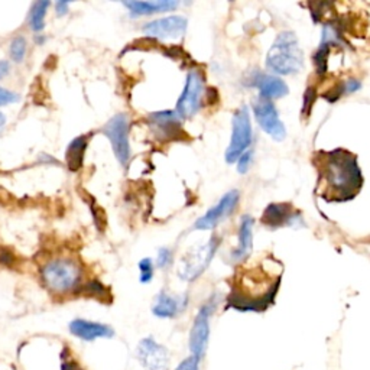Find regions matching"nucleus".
Listing matches in <instances>:
<instances>
[{"label":"nucleus","instance_id":"nucleus-22","mask_svg":"<svg viewBox=\"0 0 370 370\" xmlns=\"http://www.w3.org/2000/svg\"><path fill=\"white\" fill-rule=\"evenodd\" d=\"M49 6H51V2H47V0H39V2L32 3L28 13V25L34 32L41 34L44 31L45 18H47Z\"/></svg>","mask_w":370,"mask_h":370},{"label":"nucleus","instance_id":"nucleus-31","mask_svg":"<svg viewBox=\"0 0 370 370\" xmlns=\"http://www.w3.org/2000/svg\"><path fill=\"white\" fill-rule=\"evenodd\" d=\"M200 369V359L190 356L188 359H185L175 370H198Z\"/></svg>","mask_w":370,"mask_h":370},{"label":"nucleus","instance_id":"nucleus-2","mask_svg":"<svg viewBox=\"0 0 370 370\" xmlns=\"http://www.w3.org/2000/svg\"><path fill=\"white\" fill-rule=\"evenodd\" d=\"M245 289H233L229 298V308L242 312H262L272 306L281 284V273H268L263 269H258L245 276ZM242 286V288H243Z\"/></svg>","mask_w":370,"mask_h":370},{"label":"nucleus","instance_id":"nucleus-3","mask_svg":"<svg viewBox=\"0 0 370 370\" xmlns=\"http://www.w3.org/2000/svg\"><path fill=\"white\" fill-rule=\"evenodd\" d=\"M267 67L280 75H295L304 70V52L294 32L278 34L267 54Z\"/></svg>","mask_w":370,"mask_h":370},{"label":"nucleus","instance_id":"nucleus-36","mask_svg":"<svg viewBox=\"0 0 370 370\" xmlns=\"http://www.w3.org/2000/svg\"><path fill=\"white\" fill-rule=\"evenodd\" d=\"M35 42H36L38 45H44V44L47 42V36H45V35H41V34L35 35Z\"/></svg>","mask_w":370,"mask_h":370},{"label":"nucleus","instance_id":"nucleus-4","mask_svg":"<svg viewBox=\"0 0 370 370\" xmlns=\"http://www.w3.org/2000/svg\"><path fill=\"white\" fill-rule=\"evenodd\" d=\"M41 278L52 294L64 295L80 285L83 269L73 259L58 258L45 263L41 269Z\"/></svg>","mask_w":370,"mask_h":370},{"label":"nucleus","instance_id":"nucleus-5","mask_svg":"<svg viewBox=\"0 0 370 370\" xmlns=\"http://www.w3.org/2000/svg\"><path fill=\"white\" fill-rule=\"evenodd\" d=\"M220 243V237L213 234L204 245L191 247L178 263L177 273L181 280L185 282L197 281L207 271L211 260L214 259Z\"/></svg>","mask_w":370,"mask_h":370},{"label":"nucleus","instance_id":"nucleus-20","mask_svg":"<svg viewBox=\"0 0 370 370\" xmlns=\"http://www.w3.org/2000/svg\"><path fill=\"white\" fill-rule=\"evenodd\" d=\"M123 6L129 10V15L132 18H140L151 16L155 15V13L173 12L180 6V2H175V0H152V2L132 0V2H123Z\"/></svg>","mask_w":370,"mask_h":370},{"label":"nucleus","instance_id":"nucleus-8","mask_svg":"<svg viewBox=\"0 0 370 370\" xmlns=\"http://www.w3.org/2000/svg\"><path fill=\"white\" fill-rule=\"evenodd\" d=\"M206 95L204 75L200 70H191L185 78L181 96L178 97L175 112L181 119H190L200 112Z\"/></svg>","mask_w":370,"mask_h":370},{"label":"nucleus","instance_id":"nucleus-21","mask_svg":"<svg viewBox=\"0 0 370 370\" xmlns=\"http://www.w3.org/2000/svg\"><path fill=\"white\" fill-rule=\"evenodd\" d=\"M88 147V136L80 135L74 138L65 151V164H67L71 173H77L84 164V156Z\"/></svg>","mask_w":370,"mask_h":370},{"label":"nucleus","instance_id":"nucleus-12","mask_svg":"<svg viewBox=\"0 0 370 370\" xmlns=\"http://www.w3.org/2000/svg\"><path fill=\"white\" fill-rule=\"evenodd\" d=\"M188 21L181 15H169L160 19L151 21L142 26L143 34L155 38L162 39V41H173V39H180L187 32Z\"/></svg>","mask_w":370,"mask_h":370},{"label":"nucleus","instance_id":"nucleus-25","mask_svg":"<svg viewBox=\"0 0 370 370\" xmlns=\"http://www.w3.org/2000/svg\"><path fill=\"white\" fill-rule=\"evenodd\" d=\"M330 51H332V48L325 47V45H319V48H317V51H315L312 61L315 65V73L319 75H324L327 71Z\"/></svg>","mask_w":370,"mask_h":370},{"label":"nucleus","instance_id":"nucleus-9","mask_svg":"<svg viewBox=\"0 0 370 370\" xmlns=\"http://www.w3.org/2000/svg\"><path fill=\"white\" fill-rule=\"evenodd\" d=\"M217 307V298L211 297L201 308L198 310L191 332H190V350L191 356L197 359H203L207 352L208 338H210V319Z\"/></svg>","mask_w":370,"mask_h":370},{"label":"nucleus","instance_id":"nucleus-15","mask_svg":"<svg viewBox=\"0 0 370 370\" xmlns=\"http://www.w3.org/2000/svg\"><path fill=\"white\" fill-rule=\"evenodd\" d=\"M138 359L147 370H168V350L153 338H143L138 346Z\"/></svg>","mask_w":370,"mask_h":370},{"label":"nucleus","instance_id":"nucleus-10","mask_svg":"<svg viewBox=\"0 0 370 370\" xmlns=\"http://www.w3.org/2000/svg\"><path fill=\"white\" fill-rule=\"evenodd\" d=\"M252 110L259 127L268 134L273 140L281 142L286 136V129L281 121L275 104L271 100L256 97L252 101Z\"/></svg>","mask_w":370,"mask_h":370},{"label":"nucleus","instance_id":"nucleus-37","mask_svg":"<svg viewBox=\"0 0 370 370\" xmlns=\"http://www.w3.org/2000/svg\"><path fill=\"white\" fill-rule=\"evenodd\" d=\"M5 125H6V116L2 112H0V132L3 130Z\"/></svg>","mask_w":370,"mask_h":370},{"label":"nucleus","instance_id":"nucleus-24","mask_svg":"<svg viewBox=\"0 0 370 370\" xmlns=\"http://www.w3.org/2000/svg\"><path fill=\"white\" fill-rule=\"evenodd\" d=\"M360 88H362L360 80H358V78H347V80L341 82V84H338L333 91H330L333 95V97L330 99V103L338 100L341 96L353 95V92H356Z\"/></svg>","mask_w":370,"mask_h":370},{"label":"nucleus","instance_id":"nucleus-13","mask_svg":"<svg viewBox=\"0 0 370 370\" xmlns=\"http://www.w3.org/2000/svg\"><path fill=\"white\" fill-rule=\"evenodd\" d=\"M262 223L269 229H280L284 226L295 227L301 226L302 216L288 203H272L263 211Z\"/></svg>","mask_w":370,"mask_h":370},{"label":"nucleus","instance_id":"nucleus-16","mask_svg":"<svg viewBox=\"0 0 370 370\" xmlns=\"http://www.w3.org/2000/svg\"><path fill=\"white\" fill-rule=\"evenodd\" d=\"M149 125L162 139H177L182 130V119L175 110H161L149 114Z\"/></svg>","mask_w":370,"mask_h":370},{"label":"nucleus","instance_id":"nucleus-23","mask_svg":"<svg viewBox=\"0 0 370 370\" xmlns=\"http://www.w3.org/2000/svg\"><path fill=\"white\" fill-rule=\"evenodd\" d=\"M26 52H28V41L22 35H18L12 39V42L9 45V57L13 62L21 64L23 62Z\"/></svg>","mask_w":370,"mask_h":370},{"label":"nucleus","instance_id":"nucleus-18","mask_svg":"<svg viewBox=\"0 0 370 370\" xmlns=\"http://www.w3.org/2000/svg\"><path fill=\"white\" fill-rule=\"evenodd\" d=\"M188 307V295H171L165 291H161L156 295L152 306V312L158 319H174Z\"/></svg>","mask_w":370,"mask_h":370},{"label":"nucleus","instance_id":"nucleus-27","mask_svg":"<svg viewBox=\"0 0 370 370\" xmlns=\"http://www.w3.org/2000/svg\"><path fill=\"white\" fill-rule=\"evenodd\" d=\"M174 262V254L173 250L169 247H160L156 252V258H155V268L158 269H166L171 265H173Z\"/></svg>","mask_w":370,"mask_h":370},{"label":"nucleus","instance_id":"nucleus-1","mask_svg":"<svg viewBox=\"0 0 370 370\" xmlns=\"http://www.w3.org/2000/svg\"><path fill=\"white\" fill-rule=\"evenodd\" d=\"M319 173V190L327 201H349L363 187V175L358 156L347 149L320 151L314 155Z\"/></svg>","mask_w":370,"mask_h":370},{"label":"nucleus","instance_id":"nucleus-7","mask_svg":"<svg viewBox=\"0 0 370 370\" xmlns=\"http://www.w3.org/2000/svg\"><path fill=\"white\" fill-rule=\"evenodd\" d=\"M101 132L103 135L109 139L117 162L122 166H127L132 155L129 140L130 134L129 116L126 113L114 114L110 121L103 126Z\"/></svg>","mask_w":370,"mask_h":370},{"label":"nucleus","instance_id":"nucleus-19","mask_svg":"<svg viewBox=\"0 0 370 370\" xmlns=\"http://www.w3.org/2000/svg\"><path fill=\"white\" fill-rule=\"evenodd\" d=\"M70 332L73 336L82 338L84 341H92L97 338H109L113 336V328L96 323V321H88L83 319H77L70 323Z\"/></svg>","mask_w":370,"mask_h":370},{"label":"nucleus","instance_id":"nucleus-14","mask_svg":"<svg viewBox=\"0 0 370 370\" xmlns=\"http://www.w3.org/2000/svg\"><path fill=\"white\" fill-rule=\"evenodd\" d=\"M246 83L250 87L258 88L259 97L271 100V101L275 99H282L289 92L286 83L282 80V78L273 74L255 71L249 75Z\"/></svg>","mask_w":370,"mask_h":370},{"label":"nucleus","instance_id":"nucleus-30","mask_svg":"<svg viewBox=\"0 0 370 370\" xmlns=\"http://www.w3.org/2000/svg\"><path fill=\"white\" fill-rule=\"evenodd\" d=\"M315 101V88L308 87L306 91V96H304V106H302V114L304 117H308L312 104Z\"/></svg>","mask_w":370,"mask_h":370},{"label":"nucleus","instance_id":"nucleus-29","mask_svg":"<svg viewBox=\"0 0 370 370\" xmlns=\"http://www.w3.org/2000/svg\"><path fill=\"white\" fill-rule=\"evenodd\" d=\"M16 101H19L18 92L10 91L5 87H0V108H3V106H10Z\"/></svg>","mask_w":370,"mask_h":370},{"label":"nucleus","instance_id":"nucleus-6","mask_svg":"<svg viewBox=\"0 0 370 370\" xmlns=\"http://www.w3.org/2000/svg\"><path fill=\"white\" fill-rule=\"evenodd\" d=\"M254 139V129L252 121H250V112L247 106H241L233 114L232 119V136L230 143L224 153V160L227 164H234L237 160L249 151V147L252 145Z\"/></svg>","mask_w":370,"mask_h":370},{"label":"nucleus","instance_id":"nucleus-26","mask_svg":"<svg viewBox=\"0 0 370 370\" xmlns=\"http://www.w3.org/2000/svg\"><path fill=\"white\" fill-rule=\"evenodd\" d=\"M139 267V281L140 284H149L153 280L155 273V262L151 258H143L138 263Z\"/></svg>","mask_w":370,"mask_h":370},{"label":"nucleus","instance_id":"nucleus-33","mask_svg":"<svg viewBox=\"0 0 370 370\" xmlns=\"http://www.w3.org/2000/svg\"><path fill=\"white\" fill-rule=\"evenodd\" d=\"M70 2H62V0H61V2H57L56 5H54V8H56V13H57V15L58 16H62V15H67V13H69V8H70Z\"/></svg>","mask_w":370,"mask_h":370},{"label":"nucleus","instance_id":"nucleus-35","mask_svg":"<svg viewBox=\"0 0 370 370\" xmlns=\"http://www.w3.org/2000/svg\"><path fill=\"white\" fill-rule=\"evenodd\" d=\"M61 370H83L75 362H64Z\"/></svg>","mask_w":370,"mask_h":370},{"label":"nucleus","instance_id":"nucleus-28","mask_svg":"<svg viewBox=\"0 0 370 370\" xmlns=\"http://www.w3.org/2000/svg\"><path fill=\"white\" fill-rule=\"evenodd\" d=\"M252 164H254V151L249 149L239 158V160H237L236 162L237 173H239L241 175L247 174V171L250 169V166H252Z\"/></svg>","mask_w":370,"mask_h":370},{"label":"nucleus","instance_id":"nucleus-17","mask_svg":"<svg viewBox=\"0 0 370 370\" xmlns=\"http://www.w3.org/2000/svg\"><path fill=\"white\" fill-rule=\"evenodd\" d=\"M254 224L255 220L252 216H243L239 224V233H237V246L232 250L230 259L233 263H242L250 255L254 249Z\"/></svg>","mask_w":370,"mask_h":370},{"label":"nucleus","instance_id":"nucleus-32","mask_svg":"<svg viewBox=\"0 0 370 370\" xmlns=\"http://www.w3.org/2000/svg\"><path fill=\"white\" fill-rule=\"evenodd\" d=\"M87 291H88L90 294L96 295V297H103L106 293H108V291H106V288L103 286V284L99 282V281H91L87 285Z\"/></svg>","mask_w":370,"mask_h":370},{"label":"nucleus","instance_id":"nucleus-34","mask_svg":"<svg viewBox=\"0 0 370 370\" xmlns=\"http://www.w3.org/2000/svg\"><path fill=\"white\" fill-rule=\"evenodd\" d=\"M10 71V62L6 60H0V80L5 78Z\"/></svg>","mask_w":370,"mask_h":370},{"label":"nucleus","instance_id":"nucleus-11","mask_svg":"<svg viewBox=\"0 0 370 370\" xmlns=\"http://www.w3.org/2000/svg\"><path fill=\"white\" fill-rule=\"evenodd\" d=\"M241 193L237 190H232L224 194L216 206L211 207L204 216H201L194 223L195 230H213L221 221L230 217L234 210L239 206Z\"/></svg>","mask_w":370,"mask_h":370}]
</instances>
